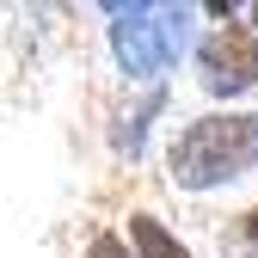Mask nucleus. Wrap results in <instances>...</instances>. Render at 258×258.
Returning <instances> with one entry per match:
<instances>
[{"mask_svg": "<svg viewBox=\"0 0 258 258\" xmlns=\"http://www.w3.org/2000/svg\"><path fill=\"white\" fill-rule=\"evenodd\" d=\"M172 184L178 190H215L258 166V117L252 111H209L172 136Z\"/></svg>", "mask_w": 258, "mask_h": 258, "instance_id": "obj_1", "label": "nucleus"}, {"mask_svg": "<svg viewBox=\"0 0 258 258\" xmlns=\"http://www.w3.org/2000/svg\"><path fill=\"white\" fill-rule=\"evenodd\" d=\"M111 19V49L129 80L166 74L178 49L190 43V7H105Z\"/></svg>", "mask_w": 258, "mask_h": 258, "instance_id": "obj_2", "label": "nucleus"}, {"mask_svg": "<svg viewBox=\"0 0 258 258\" xmlns=\"http://www.w3.org/2000/svg\"><path fill=\"white\" fill-rule=\"evenodd\" d=\"M197 74L215 99H240L258 86V37L246 25H221L197 43Z\"/></svg>", "mask_w": 258, "mask_h": 258, "instance_id": "obj_3", "label": "nucleus"}, {"mask_svg": "<svg viewBox=\"0 0 258 258\" xmlns=\"http://www.w3.org/2000/svg\"><path fill=\"white\" fill-rule=\"evenodd\" d=\"M129 252L136 258H190L178 246V234L160 228V215H129Z\"/></svg>", "mask_w": 258, "mask_h": 258, "instance_id": "obj_4", "label": "nucleus"}, {"mask_svg": "<svg viewBox=\"0 0 258 258\" xmlns=\"http://www.w3.org/2000/svg\"><path fill=\"white\" fill-rule=\"evenodd\" d=\"M86 258H136V252H129V240H123V234H92Z\"/></svg>", "mask_w": 258, "mask_h": 258, "instance_id": "obj_5", "label": "nucleus"}, {"mask_svg": "<svg viewBox=\"0 0 258 258\" xmlns=\"http://www.w3.org/2000/svg\"><path fill=\"white\" fill-rule=\"evenodd\" d=\"M240 234H246V246H252V252H258V203H252V209H246V221H240Z\"/></svg>", "mask_w": 258, "mask_h": 258, "instance_id": "obj_6", "label": "nucleus"}, {"mask_svg": "<svg viewBox=\"0 0 258 258\" xmlns=\"http://www.w3.org/2000/svg\"><path fill=\"white\" fill-rule=\"evenodd\" d=\"M252 19H258V7H252Z\"/></svg>", "mask_w": 258, "mask_h": 258, "instance_id": "obj_7", "label": "nucleus"}]
</instances>
